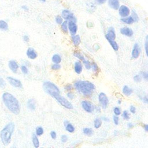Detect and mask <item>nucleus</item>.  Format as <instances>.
Wrapping results in <instances>:
<instances>
[{
    "label": "nucleus",
    "mask_w": 148,
    "mask_h": 148,
    "mask_svg": "<svg viewBox=\"0 0 148 148\" xmlns=\"http://www.w3.org/2000/svg\"><path fill=\"white\" fill-rule=\"evenodd\" d=\"M66 95H67V97H68L69 99H73V98L75 97L74 94H73L72 92H71L70 91H69V92H68L67 93Z\"/></svg>",
    "instance_id": "nucleus-48"
},
{
    "label": "nucleus",
    "mask_w": 148,
    "mask_h": 148,
    "mask_svg": "<svg viewBox=\"0 0 148 148\" xmlns=\"http://www.w3.org/2000/svg\"><path fill=\"white\" fill-rule=\"evenodd\" d=\"M98 4H102V3H104L106 0H95Z\"/></svg>",
    "instance_id": "nucleus-51"
},
{
    "label": "nucleus",
    "mask_w": 148,
    "mask_h": 148,
    "mask_svg": "<svg viewBox=\"0 0 148 148\" xmlns=\"http://www.w3.org/2000/svg\"><path fill=\"white\" fill-rule=\"evenodd\" d=\"M108 42L114 51H117L119 50V45L114 40H109Z\"/></svg>",
    "instance_id": "nucleus-27"
},
{
    "label": "nucleus",
    "mask_w": 148,
    "mask_h": 148,
    "mask_svg": "<svg viewBox=\"0 0 148 148\" xmlns=\"http://www.w3.org/2000/svg\"><path fill=\"white\" fill-rule=\"evenodd\" d=\"M132 89L130 87H129L128 86H124L123 87V92L124 95H127V96H129L132 93Z\"/></svg>",
    "instance_id": "nucleus-23"
},
{
    "label": "nucleus",
    "mask_w": 148,
    "mask_h": 148,
    "mask_svg": "<svg viewBox=\"0 0 148 148\" xmlns=\"http://www.w3.org/2000/svg\"><path fill=\"white\" fill-rule=\"evenodd\" d=\"M120 32L127 36H131L133 35L132 30L128 27H123L120 29Z\"/></svg>",
    "instance_id": "nucleus-16"
},
{
    "label": "nucleus",
    "mask_w": 148,
    "mask_h": 148,
    "mask_svg": "<svg viewBox=\"0 0 148 148\" xmlns=\"http://www.w3.org/2000/svg\"><path fill=\"white\" fill-rule=\"evenodd\" d=\"M147 46H148V37L147 36L146 37L145 43V51H146V56H147Z\"/></svg>",
    "instance_id": "nucleus-43"
},
{
    "label": "nucleus",
    "mask_w": 148,
    "mask_h": 148,
    "mask_svg": "<svg viewBox=\"0 0 148 148\" xmlns=\"http://www.w3.org/2000/svg\"><path fill=\"white\" fill-rule=\"evenodd\" d=\"M9 29V25L5 20H0V30L7 31Z\"/></svg>",
    "instance_id": "nucleus-21"
},
{
    "label": "nucleus",
    "mask_w": 148,
    "mask_h": 148,
    "mask_svg": "<svg viewBox=\"0 0 148 148\" xmlns=\"http://www.w3.org/2000/svg\"><path fill=\"white\" fill-rule=\"evenodd\" d=\"M56 21L57 24H61V23L63 22L62 21V18L60 16H57L56 17Z\"/></svg>",
    "instance_id": "nucleus-38"
},
{
    "label": "nucleus",
    "mask_w": 148,
    "mask_h": 148,
    "mask_svg": "<svg viewBox=\"0 0 148 148\" xmlns=\"http://www.w3.org/2000/svg\"><path fill=\"white\" fill-rule=\"evenodd\" d=\"M27 106L31 110H34L36 109V102L34 99H30L27 102Z\"/></svg>",
    "instance_id": "nucleus-20"
},
{
    "label": "nucleus",
    "mask_w": 148,
    "mask_h": 148,
    "mask_svg": "<svg viewBox=\"0 0 148 148\" xmlns=\"http://www.w3.org/2000/svg\"><path fill=\"white\" fill-rule=\"evenodd\" d=\"M23 40H24L25 42H28L29 41V37H28V36H27V35H24V36H23Z\"/></svg>",
    "instance_id": "nucleus-52"
},
{
    "label": "nucleus",
    "mask_w": 148,
    "mask_h": 148,
    "mask_svg": "<svg viewBox=\"0 0 148 148\" xmlns=\"http://www.w3.org/2000/svg\"><path fill=\"white\" fill-rule=\"evenodd\" d=\"M43 134V129L42 127H38L36 129V135L37 136H40Z\"/></svg>",
    "instance_id": "nucleus-33"
},
{
    "label": "nucleus",
    "mask_w": 148,
    "mask_h": 148,
    "mask_svg": "<svg viewBox=\"0 0 148 148\" xmlns=\"http://www.w3.org/2000/svg\"><path fill=\"white\" fill-rule=\"evenodd\" d=\"M72 42L73 43V45L76 46V47H77L80 42H81V40H80V36L78 35H72Z\"/></svg>",
    "instance_id": "nucleus-22"
},
{
    "label": "nucleus",
    "mask_w": 148,
    "mask_h": 148,
    "mask_svg": "<svg viewBox=\"0 0 148 148\" xmlns=\"http://www.w3.org/2000/svg\"><path fill=\"white\" fill-rule=\"evenodd\" d=\"M68 28L69 29L71 35H74L76 34L77 31V27L75 21H69L68 23Z\"/></svg>",
    "instance_id": "nucleus-11"
},
{
    "label": "nucleus",
    "mask_w": 148,
    "mask_h": 148,
    "mask_svg": "<svg viewBox=\"0 0 148 148\" xmlns=\"http://www.w3.org/2000/svg\"><path fill=\"white\" fill-rule=\"evenodd\" d=\"M40 1H43V2H45V0H40Z\"/></svg>",
    "instance_id": "nucleus-58"
},
{
    "label": "nucleus",
    "mask_w": 148,
    "mask_h": 148,
    "mask_svg": "<svg viewBox=\"0 0 148 148\" xmlns=\"http://www.w3.org/2000/svg\"><path fill=\"white\" fill-rule=\"evenodd\" d=\"M73 55H74L75 57H77V58H79L80 60H82V61H83V60H84V56H83L80 52H79V51H74V52H73Z\"/></svg>",
    "instance_id": "nucleus-31"
},
{
    "label": "nucleus",
    "mask_w": 148,
    "mask_h": 148,
    "mask_svg": "<svg viewBox=\"0 0 148 148\" xmlns=\"http://www.w3.org/2000/svg\"><path fill=\"white\" fill-rule=\"evenodd\" d=\"M105 37L108 40H114L116 39V34L114 29L113 27H110L108 30V32L105 35Z\"/></svg>",
    "instance_id": "nucleus-12"
},
{
    "label": "nucleus",
    "mask_w": 148,
    "mask_h": 148,
    "mask_svg": "<svg viewBox=\"0 0 148 148\" xmlns=\"http://www.w3.org/2000/svg\"><path fill=\"white\" fill-rule=\"evenodd\" d=\"M64 89L66 91H69L73 89V86L71 84H68L64 87Z\"/></svg>",
    "instance_id": "nucleus-39"
},
{
    "label": "nucleus",
    "mask_w": 148,
    "mask_h": 148,
    "mask_svg": "<svg viewBox=\"0 0 148 148\" xmlns=\"http://www.w3.org/2000/svg\"><path fill=\"white\" fill-rule=\"evenodd\" d=\"M51 60L54 64H59L61 61V58L60 56L58 54H55L51 58Z\"/></svg>",
    "instance_id": "nucleus-25"
},
{
    "label": "nucleus",
    "mask_w": 148,
    "mask_h": 148,
    "mask_svg": "<svg viewBox=\"0 0 148 148\" xmlns=\"http://www.w3.org/2000/svg\"><path fill=\"white\" fill-rule=\"evenodd\" d=\"M130 112L132 113H135V111H136V109H135V107L133 105H131L130 108Z\"/></svg>",
    "instance_id": "nucleus-50"
},
{
    "label": "nucleus",
    "mask_w": 148,
    "mask_h": 148,
    "mask_svg": "<svg viewBox=\"0 0 148 148\" xmlns=\"http://www.w3.org/2000/svg\"><path fill=\"white\" fill-rule=\"evenodd\" d=\"M27 56L29 59L34 60L37 57L38 54L36 51L33 48L29 47L27 50Z\"/></svg>",
    "instance_id": "nucleus-13"
},
{
    "label": "nucleus",
    "mask_w": 148,
    "mask_h": 148,
    "mask_svg": "<svg viewBox=\"0 0 148 148\" xmlns=\"http://www.w3.org/2000/svg\"><path fill=\"white\" fill-rule=\"evenodd\" d=\"M113 112H114L115 115L119 116L121 114V110L119 107H115V108H114Z\"/></svg>",
    "instance_id": "nucleus-36"
},
{
    "label": "nucleus",
    "mask_w": 148,
    "mask_h": 148,
    "mask_svg": "<svg viewBox=\"0 0 148 148\" xmlns=\"http://www.w3.org/2000/svg\"><path fill=\"white\" fill-rule=\"evenodd\" d=\"M128 127L129 128H132L134 127V125H133V124H132V123H128Z\"/></svg>",
    "instance_id": "nucleus-54"
},
{
    "label": "nucleus",
    "mask_w": 148,
    "mask_h": 148,
    "mask_svg": "<svg viewBox=\"0 0 148 148\" xmlns=\"http://www.w3.org/2000/svg\"><path fill=\"white\" fill-rule=\"evenodd\" d=\"M140 54V49L138 43H135L134 45L132 50V57L133 58H137L139 57Z\"/></svg>",
    "instance_id": "nucleus-14"
},
{
    "label": "nucleus",
    "mask_w": 148,
    "mask_h": 148,
    "mask_svg": "<svg viewBox=\"0 0 148 148\" xmlns=\"http://www.w3.org/2000/svg\"><path fill=\"white\" fill-rule=\"evenodd\" d=\"M121 21H123V23H125L126 24H132L134 22V20L133 19V18L132 17V16H129V17H124L123 18L121 19Z\"/></svg>",
    "instance_id": "nucleus-26"
},
{
    "label": "nucleus",
    "mask_w": 148,
    "mask_h": 148,
    "mask_svg": "<svg viewBox=\"0 0 148 148\" xmlns=\"http://www.w3.org/2000/svg\"><path fill=\"white\" fill-rule=\"evenodd\" d=\"M50 136H51V138L53 139H56V136H57V134H56V132L55 131H51L50 132Z\"/></svg>",
    "instance_id": "nucleus-49"
},
{
    "label": "nucleus",
    "mask_w": 148,
    "mask_h": 148,
    "mask_svg": "<svg viewBox=\"0 0 148 148\" xmlns=\"http://www.w3.org/2000/svg\"><path fill=\"white\" fill-rule=\"evenodd\" d=\"M102 120H104V121H109V119H108V118H107V117H102Z\"/></svg>",
    "instance_id": "nucleus-56"
},
{
    "label": "nucleus",
    "mask_w": 148,
    "mask_h": 148,
    "mask_svg": "<svg viewBox=\"0 0 148 148\" xmlns=\"http://www.w3.org/2000/svg\"><path fill=\"white\" fill-rule=\"evenodd\" d=\"M108 4L111 8L114 10L118 9L120 7V3H119V0H109Z\"/></svg>",
    "instance_id": "nucleus-17"
},
{
    "label": "nucleus",
    "mask_w": 148,
    "mask_h": 148,
    "mask_svg": "<svg viewBox=\"0 0 148 148\" xmlns=\"http://www.w3.org/2000/svg\"><path fill=\"white\" fill-rule=\"evenodd\" d=\"M119 14L123 17L128 16L130 13V9L125 5H121L119 7Z\"/></svg>",
    "instance_id": "nucleus-10"
},
{
    "label": "nucleus",
    "mask_w": 148,
    "mask_h": 148,
    "mask_svg": "<svg viewBox=\"0 0 148 148\" xmlns=\"http://www.w3.org/2000/svg\"><path fill=\"white\" fill-rule=\"evenodd\" d=\"M122 117L124 120H128L130 119V114L128 113L127 110L123 111L122 114Z\"/></svg>",
    "instance_id": "nucleus-34"
},
{
    "label": "nucleus",
    "mask_w": 148,
    "mask_h": 148,
    "mask_svg": "<svg viewBox=\"0 0 148 148\" xmlns=\"http://www.w3.org/2000/svg\"><path fill=\"white\" fill-rule=\"evenodd\" d=\"M141 75L142 76V77L146 80H147L148 79V73L147 72H141Z\"/></svg>",
    "instance_id": "nucleus-46"
},
{
    "label": "nucleus",
    "mask_w": 148,
    "mask_h": 148,
    "mask_svg": "<svg viewBox=\"0 0 148 148\" xmlns=\"http://www.w3.org/2000/svg\"><path fill=\"white\" fill-rule=\"evenodd\" d=\"M6 79L8 80L10 84H11L12 86H13L14 87H17V88H22L23 87V85H22V83L20 80L16 79L14 77H10V76L7 77Z\"/></svg>",
    "instance_id": "nucleus-8"
},
{
    "label": "nucleus",
    "mask_w": 148,
    "mask_h": 148,
    "mask_svg": "<svg viewBox=\"0 0 148 148\" xmlns=\"http://www.w3.org/2000/svg\"><path fill=\"white\" fill-rule=\"evenodd\" d=\"M91 68H92V71L94 72H97L98 71V66L97 64L95 62H92L91 63Z\"/></svg>",
    "instance_id": "nucleus-35"
},
{
    "label": "nucleus",
    "mask_w": 148,
    "mask_h": 148,
    "mask_svg": "<svg viewBox=\"0 0 148 148\" xmlns=\"http://www.w3.org/2000/svg\"><path fill=\"white\" fill-rule=\"evenodd\" d=\"M61 15H62V18H64V19H65L66 20L73 21L75 22V18L73 13H71L69 10H66V9L62 10Z\"/></svg>",
    "instance_id": "nucleus-9"
},
{
    "label": "nucleus",
    "mask_w": 148,
    "mask_h": 148,
    "mask_svg": "<svg viewBox=\"0 0 148 148\" xmlns=\"http://www.w3.org/2000/svg\"><path fill=\"white\" fill-rule=\"evenodd\" d=\"M14 130V124L10 122L1 130L0 132V138L5 146L8 145L10 141L12 135Z\"/></svg>",
    "instance_id": "nucleus-3"
},
{
    "label": "nucleus",
    "mask_w": 148,
    "mask_h": 148,
    "mask_svg": "<svg viewBox=\"0 0 148 148\" xmlns=\"http://www.w3.org/2000/svg\"><path fill=\"white\" fill-rule=\"evenodd\" d=\"M21 9L25 11H27L28 10V8L27 5H23L21 6Z\"/></svg>",
    "instance_id": "nucleus-53"
},
{
    "label": "nucleus",
    "mask_w": 148,
    "mask_h": 148,
    "mask_svg": "<svg viewBox=\"0 0 148 148\" xmlns=\"http://www.w3.org/2000/svg\"><path fill=\"white\" fill-rule=\"evenodd\" d=\"M118 102H118L119 104H120V103H121V101H119Z\"/></svg>",
    "instance_id": "nucleus-57"
},
{
    "label": "nucleus",
    "mask_w": 148,
    "mask_h": 148,
    "mask_svg": "<svg viewBox=\"0 0 148 148\" xmlns=\"http://www.w3.org/2000/svg\"><path fill=\"white\" fill-rule=\"evenodd\" d=\"M113 122H114V124H115V125H118V124H119V117H118L117 116L115 115V116H113Z\"/></svg>",
    "instance_id": "nucleus-42"
},
{
    "label": "nucleus",
    "mask_w": 148,
    "mask_h": 148,
    "mask_svg": "<svg viewBox=\"0 0 148 148\" xmlns=\"http://www.w3.org/2000/svg\"><path fill=\"white\" fill-rule=\"evenodd\" d=\"M10 70L14 73H16L17 71V69L18 68V65L17 62L14 60H10L8 64Z\"/></svg>",
    "instance_id": "nucleus-15"
},
{
    "label": "nucleus",
    "mask_w": 148,
    "mask_h": 148,
    "mask_svg": "<svg viewBox=\"0 0 148 148\" xmlns=\"http://www.w3.org/2000/svg\"><path fill=\"white\" fill-rule=\"evenodd\" d=\"M134 80L135 82L136 83H138V82H140L141 81V77L140 76V75H135L134 77Z\"/></svg>",
    "instance_id": "nucleus-41"
},
{
    "label": "nucleus",
    "mask_w": 148,
    "mask_h": 148,
    "mask_svg": "<svg viewBox=\"0 0 148 148\" xmlns=\"http://www.w3.org/2000/svg\"><path fill=\"white\" fill-rule=\"evenodd\" d=\"M54 99H56V100H57L59 103H60L62 106H64L66 109H73L72 104L68 100H67L65 98L61 96L60 94L57 95L54 98Z\"/></svg>",
    "instance_id": "nucleus-5"
},
{
    "label": "nucleus",
    "mask_w": 148,
    "mask_h": 148,
    "mask_svg": "<svg viewBox=\"0 0 148 148\" xmlns=\"http://www.w3.org/2000/svg\"><path fill=\"white\" fill-rule=\"evenodd\" d=\"M43 88L47 94H49L54 98L60 93L58 87L50 82H45L43 84Z\"/></svg>",
    "instance_id": "nucleus-4"
},
{
    "label": "nucleus",
    "mask_w": 148,
    "mask_h": 148,
    "mask_svg": "<svg viewBox=\"0 0 148 148\" xmlns=\"http://www.w3.org/2000/svg\"><path fill=\"white\" fill-rule=\"evenodd\" d=\"M94 127L95 128H99L101 125H102V121L100 119H95L94 122Z\"/></svg>",
    "instance_id": "nucleus-29"
},
{
    "label": "nucleus",
    "mask_w": 148,
    "mask_h": 148,
    "mask_svg": "<svg viewBox=\"0 0 148 148\" xmlns=\"http://www.w3.org/2000/svg\"><path fill=\"white\" fill-rule=\"evenodd\" d=\"M81 105L83 109L88 113H91L94 110V105L89 101H86V100L82 101L81 102Z\"/></svg>",
    "instance_id": "nucleus-7"
},
{
    "label": "nucleus",
    "mask_w": 148,
    "mask_h": 148,
    "mask_svg": "<svg viewBox=\"0 0 148 148\" xmlns=\"http://www.w3.org/2000/svg\"><path fill=\"white\" fill-rule=\"evenodd\" d=\"M83 63L84 65V66L86 67V68L87 69H91V62L88 61V60H83Z\"/></svg>",
    "instance_id": "nucleus-32"
},
{
    "label": "nucleus",
    "mask_w": 148,
    "mask_h": 148,
    "mask_svg": "<svg viewBox=\"0 0 148 148\" xmlns=\"http://www.w3.org/2000/svg\"><path fill=\"white\" fill-rule=\"evenodd\" d=\"M75 88L83 95L89 97L93 94L95 86L88 81H77L74 83Z\"/></svg>",
    "instance_id": "nucleus-2"
},
{
    "label": "nucleus",
    "mask_w": 148,
    "mask_h": 148,
    "mask_svg": "<svg viewBox=\"0 0 148 148\" xmlns=\"http://www.w3.org/2000/svg\"><path fill=\"white\" fill-rule=\"evenodd\" d=\"M83 69V65L80 61H76L74 65V70L77 74H80Z\"/></svg>",
    "instance_id": "nucleus-18"
},
{
    "label": "nucleus",
    "mask_w": 148,
    "mask_h": 148,
    "mask_svg": "<svg viewBox=\"0 0 148 148\" xmlns=\"http://www.w3.org/2000/svg\"><path fill=\"white\" fill-rule=\"evenodd\" d=\"M32 143L34 145V146L35 148H38L39 147V141L38 140V138L37 137V135L36 134H33L32 137Z\"/></svg>",
    "instance_id": "nucleus-24"
},
{
    "label": "nucleus",
    "mask_w": 148,
    "mask_h": 148,
    "mask_svg": "<svg viewBox=\"0 0 148 148\" xmlns=\"http://www.w3.org/2000/svg\"><path fill=\"white\" fill-rule=\"evenodd\" d=\"M143 128L146 131H148V125L147 124H145L143 125Z\"/></svg>",
    "instance_id": "nucleus-55"
},
{
    "label": "nucleus",
    "mask_w": 148,
    "mask_h": 148,
    "mask_svg": "<svg viewBox=\"0 0 148 148\" xmlns=\"http://www.w3.org/2000/svg\"><path fill=\"white\" fill-rule=\"evenodd\" d=\"M61 29L64 32H68V21L66 20L61 23Z\"/></svg>",
    "instance_id": "nucleus-28"
},
{
    "label": "nucleus",
    "mask_w": 148,
    "mask_h": 148,
    "mask_svg": "<svg viewBox=\"0 0 148 148\" xmlns=\"http://www.w3.org/2000/svg\"><path fill=\"white\" fill-rule=\"evenodd\" d=\"M132 17L133 18V19H134V22H136V21H138V16H137V14L133 11L132 12Z\"/></svg>",
    "instance_id": "nucleus-44"
},
{
    "label": "nucleus",
    "mask_w": 148,
    "mask_h": 148,
    "mask_svg": "<svg viewBox=\"0 0 148 148\" xmlns=\"http://www.w3.org/2000/svg\"><path fill=\"white\" fill-rule=\"evenodd\" d=\"M2 100L6 107L13 114H18L20 112V105L18 101L10 93L6 92L2 95Z\"/></svg>",
    "instance_id": "nucleus-1"
},
{
    "label": "nucleus",
    "mask_w": 148,
    "mask_h": 148,
    "mask_svg": "<svg viewBox=\"0 0 148 148\" xmlns=\"http://www.w3.org/2000/svg\"><path fill=\"white\" fill-rule=\"evenodd\" d=\"M5 86H6V82L2 78L0 77V87L4 88Z\"/></svg>",
    "instance_id": "nucleus-40"
},
{
    "label": "nucleus",
    "mask_w": 148,
    "mask_h": 148,
    "mask_svg": "<svg viewBox=\"0 0 148 148\" xmlns=\"http://www.w3.org/2000/svg\"><path fill=\"white\" fill-rule=\"evenodd\" d=\"M68 140V136L66 135H62L61 137V140L62 142L63 143H65Z\"/></svg>",
    "instance_id": "nucleus-47"
},
{
    "label": "nucleus",
    "mask_w": 148,
    "mask_h": 148,
    "mask_svg": "<svg viewBox=\"0 0 148 148\" xmlns=\"http://www.w3.org/2000/svg\"><path fill=\"white\" fill-rule=\"evenodd\" d=\"M98 100L101 107L103 109H106L108 105V98L104 92H101L98 95Z\"/></svg>",
    "instance_id": "nucleus-6"
},
{
    "label": "nucleus",
    "mask_w": 148,
    "mask_h": 148,
    "mask_svg": "<svg viewBox=\"0 0 148 148\" xmlns=\"http://www.w3.org/2000/svg\"><path fill=\"white\" fill-rule=\"evenodd\" d=\"M83 132L85 135L88 136H90L93 134V131L90 128H84L83 130Z\"/></svg>",
    "instance_id": "nucleus-30"
},
{
    "label": "nucleus",
    "mask_w": 148,
    "mask_h": 148,
    "mask_svg": "<svg viewBox=\"0 0 148 148\" xmlns=\"http://www.w3.org/2000/svg\"><path fill=\"white\" fill-rule=\"evenodd\" d=\"M21 70L22 72H23V73H24V74H27V73H28V69H27V68L25 66H24V65H22V66H21Z\"/></svg>",
    "instance_id": "nucleus-45"
},
{
    "label": "nucleus",
    "mask_w": 148,
    "mask_h": 148,
    "mask_svg": "<svg viewBox=\"0 0 148 148\" xmlns=\"http://www.w3.org/2000/svg\"><path fill=\"white\" fill-rule=\"evenodd\" d=\"M64 125L65 127L66 130L69 132H73L75 131V128L73 125L70 123L68 121L65 120L64 121Z\"/></svg>",
    "instance_id": "nucleus-19"
},
{
    "label": "nucleus",
    "mask_w": 148,
    "mask_h": 148,
    "mask_svg": "<svg viewBox=\"0 0 148 148\" xmlns=\"http://www.w3.org/2000/svg\"><path fill=\"white\" fill-rule=\"evenodd\" d=\"M61 68V65L59 64H54L51 65V68L53 70H58Z\"/></svg>",
    "instance_id": "nucleus-37"
}]
</instances>
